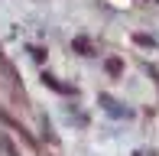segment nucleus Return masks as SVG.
I'll return each mask as SVG.
<instances>
[{
    "mask_svg": "<svg viewBox=\"0 0 159 156\" xmlns=\"http://www.w3.org/2000/svg\"><path fill=\"white\" fill-rule=\"evenodd\" d=\"M71 49H75V52H81V55H91V42L84 39V36H78V39H71Z\"/></svg>",
    "mask_w": 159,
    "mask_h": 156,
    "instance_id": "obj_5",
    "label": "nucleus"
},
{
    "mask_svg": "<svg viewBox=\"0 0 159 156\" xmlns=\"http://www.w3.org/2000/svg\"><path fill=\"white\" fill-rule=\"evenodd\" d=\"M98 101H101V104H104V108H107V114H111V117H127V108H120V104L114 101L111 94H101Z\"/></svg>",
    "mask_w": 159,
    "mask_h": 156,
    "instance_id": "obj_2",
    "label": "nucleus"
},
{
    "mask_svg": "<svg viewBox=\"0 0 159 156\" xmlns=\"http://www.w3.org/2000/svg\"><path fill=\"white\" fill-rule=\"evenodd\" d=\"M39 81L46 85V88H52L55 94H75V88H68V85H62L59 78H52V75H49V72H42V78H39Z\"/></svg>",
    "mask_w": 159,
    "mask_h": 156,
    "instance_id": "obj_1",
    "label": "nucleus"
},
{
    "mask_svg": "<svg viewBox=\"0 0 159 156\" xmlns=\"http://www.w3.org/2000/svg\"><path fill=\"white\" fill-rule=\"evenodd\" d=\"M30 55L36 62H46V49H39V46H30Z\"/></svg>",
    "mask_w": 159,
    "mask_h": 156,
    "instance_id": "obj_7",
    "label": "nucleus"
},
{
    "mask_svg": "<svg viewBox=\"0 0 159 156\" xmlns=\"http://www.w3.org/2000/svg\"><path fill=\"white\" fill-rule=\"evenodd\" d=\"M104 72L111 75V78H117V75H124V59H117V55H111V59L104 62Z\"/></svg>",
    "mask_w": 159,
    "mask_h": 156,
    "instance_id": "obj_3",
    "label": "nucleus"
},
{
    "mask_svg": "<svg viewBox=\"0 0 159 156\" xmlns=\"http://www.w3.org/2000/svg\"><path fill=\"white\" fill-rule=\"evenodd\" d=\"M0 72H3V75H10L13 81H20V72L13 68V62L7 59V55H3V49H0Z\"/></svg>",
    "mask_w": 159,
    "mask_h": 156,
    "instance_id": "obj_4",
    "label": "nucleus"
},
{
    "mask_svg": "<svg viewBox=\"0 0 159 156\" xmlns=\"http://www.w3.org/2000/svg\"><path fill=\"white\" fill-rule=\"evenodd\" d=\"M133 42H136V46H143V49H156V39H153V36H143V33H136Z\"/></svg>",
    "mask_w": 159,
    "mask_h": 156,
    "instance_id": "obj_6",
    "label": "nucleus"
}]
</instances>
